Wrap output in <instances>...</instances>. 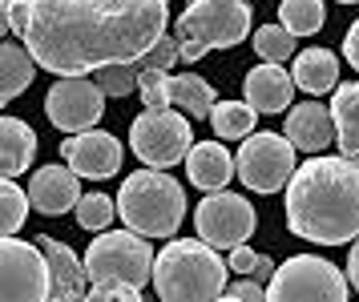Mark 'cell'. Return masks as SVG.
Returning <instances> with one entry per match:
<instances>
[{"mask_svg": "<svg viewBox=\"0 0 359 302\" xmlns=\"http://www.w3.org/2000/svg\"><path fill=\"white\" fill-rule=\"evenodd\" d=\"M165 0H13V29L41 69L85 77L165 36Z\"/></svg>", "mask_w": 359, "mask_h": 302, "instance_id": "obj_1", "label": "cell"}, {"mask_svg": "<svg viewBox=\"0 0 359 302\" xmlns=\"http://www.w3.org/2000/svg\"><path fill=\"white\" fill-rule=\"evenodd\" d=\"M287 226L294 238L343 246L359 238V158L311 153L287 181Z\"/></svg>", "mask_w": 359, "mask_h": 302, "instance_id": "obj_2", "label": "cell"}, {"mask_svg": "<svg viewBox=\"0 0 359 302\" xmlns=\"http://www.w3.org/2000/svg\"><path fill=\"white\" fill-rule=\"evenodd\" d=\"M230 266L218 258L210 242L174 238L154 258V290L165 302H206L226 290Z\"/></svg>", "mask_w": 359, "mask_h": 302, "instance_id": "obj_3", "label": "cell"}, {"mask_svg": "<svg viewBox=\"0 0 359 302\" xmlns=\"http://www.w3.org/2000/svg\"><path fill=\"white\" fill-rule=\"evenodd\" d=\"M117 214L121 222L137 230L142 238H174L186 218V193L178 177L162 170H137L117 190Z\"/></svg>", "mask_w": 359, "mask_h": 302, "instance_id": "obj_4", "label": "cell"}, {"mask_svg": "<svg viewBox=\"0 0 359 302\" xmlns=\"http://www.w3.org/2000/svg\"><path fill=\"white\" fill-rule=\"evenodd\" d=\"M178 57L202 61L210 48H234L250 32V4L246 0H190L178 16Z\"/></svg>", "mask_w": 359, "mask_h": 302, "instance_id": "obj_5", "label": "cell"}, {"mask_svg": "<svg viewBox=\"0 0 359 302\" xmlns=\"http://www.w3.org/2000/svg\"><path fill=\"white\" fill-rule=\"evenodd\" d=\"M85 274L89 282H133L146 287L154 278V254L149 242L137 230H97V238L85 250Z\"/></svg>", "mask_w": 359, "mask_h": 302, "instance_id": "obj_6", "label": "cell"}, {"mask_svg": "<svg viewBox=\"0 0 359 302\" xmlns=\"http://www.w3.org/2000/svg\"><path fill=\"white\" fill-rule=\"evenodd\" d=\"M347 278L339 266H331L327 258L315 254H294L283 266H275V274L266 278V298L275 302H343L347 298Z\"/></svg>", "mask_w": 359, "mask_h": 302, "instance_id": "obj_7", "label": "cell"}, {"mask_svg": "<svg viewBox=\"0 0 359 302\" xmlns=\"http://www.w3.org/2000/svg\"><path fill=\"white\" fill-rule=\"evenodd\" d=\"M130 145H133V153L142 158V165H149V170L182 165L186 153H190V145H194L190 117H182L174 109H146L142 117H133Z\"/></svg>", "mask_w": 359, "mask_h": 302, "instance_id": "obj_8", "label": "cell"}, {"mask_svg": "<svg viewBox=\"0 0 359 302\" xmlns=\"http://www.w3.org/2000/svg\"><path fill=\"white\" fill-rule=\"evenodd\" d=\"M294 174V145L283 133H246L243 149L234 158V177H243L246 190L278 193Z\"/></svg>", "mask_w": 359, "mask_h": 302, "instance_id": "obj_9", "label": "cell"}, {"mask_svg": "<svg viewBox=\"0 0 359 302\" xmlns=\"http://www.w3.org/2000/svg\"><path fill=\"white\" fill-rule=\"evenodd\" d=\"M194 226H198V238L210 242L214 250H234V246H243L255 234L259 214H255V206L243 193L210 190L194 210Z\"/></svg>", "mask_w": 359, "mask_h": 302, "instance_id": "obj_10", "label": "cell"}, {"mask_svg": "<svg viewBox=\"0 0 359 302\" xmlns=\"http://www.w3.org/2000/svg\"><path fill=\"white\" fill-rule=\"evenodd\" d=\"M0 298H49V258L41 246L0 234Z\"/></svg>", "mask_w": 359, "mask_h": 302, "instance_id": "obj_11", "label": "cell"}, {"mask_svg": "<svg viewBox=\"0 0 359 302\" xmlns=\"http://www.w3.org/2000/svg\"><path fill=\"white\" fill-rule=\"evenodd\" d=\"M45 113L61 133L93 129L105 117V89L89 77H61L45 97Z\"/></svg>", "mask_w": 359, "mask_h": 302, "instance_id": "obj_12", "label": "cell"}, {"mask_svg": "<svg viewBox=\"0 0 359 302\" xmlns=\"http://www.w3.org/2000/svg\"><path fill=\"white\" fill-rule=\"evenodd\" d=\"M61 158H65V165L77 177L105 181V177H114L121 170L126 149L105 129H81V133H69V142H61Z\"/></svg>", "mask_w": 359, "mask_h": 302, "instance_id": "obj_13", "label": "cell"}, {"mask_svg": "<svg viewBox=\"0 0 359 302\" xmlns=\"http://www.w3.org/2000/svg\"><path fill=\"white\" fill-rule=\"evenodd\" d=\"M29 202H33V210L49 214V218H61L69 210H77V202H81L77 174L69 165H41L29 181Z\"/></svg>", "mask_w": 359, "mask_h": 302, "instance_id": "obj_14", "label": "cell"}, {"mask_svg": "<svg viewBox=\"0 0 359 302\" xmlns=\"http://www.w3.org/2000/svg\"><path fill=\"white\" fill-rule=\"evenodd\" d=\"M243 93H246V105L255 113H283V109H291L294 77L283 64L262 61L259 69H250L243 77Z\"/></svg>", "mask_w": 359, "mask_h": 302, "instance_id": "obj_15", "label": "cell"}, {"mask_svg": "<svg viewBox=\"0 0 359 302\" xmlns=\"http://www.w3.org/2000/svg\"><path fill=\"white\" fill-rule=\"evenodd\" d=\"M283 133H287L291 145L294 149H303L307 158L311 153H323L327 145H335V121H331V109L311 97V101H303V105H294V109L287 113Z\"/></svg>", "mask_w": 359, "mask_h": 302, "instance_id": "obj_16", "label": "cell"}, {"mask_svg": "<svg viewBox=\"0 0 359 302\" xmlns=\"http://www.w3.org/2000/svg\"><path fill=\"white\" fill-rule=\"evenodd\" d=\"M36 246L49 258V298H89V274L81 258L49 234H41Z\"/></svg>", "mask_w": 359, "mask_h": 302, "instance_id": "obj_17", "label": "cell"}, {"mask_svg": "<svg viewBox=\"0 0 359 302\" xmlns=\"http://www.w3.org/2000/svg\"><path fill=\"white\" fill-rule=\"evenodd\" d=\"M186 174L194 181L198 190H226V181L234 177V158L226 153V145L218 142H202V145H190L186 153Z\"/></svg>", "mask_w": 359, "mask_h": 302, "instance_id": "obj_18", "label": "cell"}, {"mask_svg": "<svg viewBox=\"0 0 359 302\" xmlns=\"http://www.w3.org/2000/svg\"><path fill=\"white\" fill-rule=\"evenodd\" d=\"M331 121H335V145L343 158H359V81L331 89Z\"/></svg>", "mask_w": 359, "mask_h": 302, "instance_id": "obj_19", "label": "cell"}, {"mask_svg": "<svg viewBox=\"0 0 359 302\" xmlns=\"http://www.w3.org/2000/svg\"><path fill=\"white\" fill-rule=\"evenodd\" d=\"M36 158V133L17 117H0V174L17 177L25 174Z\"/></svg>", "mask_w": 359, "mask_h": 302, "instance_id": "obj_20", "label": "cell"}, {"mask_svg": "<svg viewBox=\"0 0 359 302\" xmlns=\"http://www.w3.org/2000/svg\"><path fill=\"white\" fill-rule=\"evenodd\" d=\"M291 77H294V89H303L307 97L331 93V89H335V77H339V61H335V53H327V48H307V53L294 57Z\"/></svg>", "mask_w": 359, "mask_h": 302, "instance_id": "obj_21", "label": "cell"}, {"mask_svg": "<svg viewBox=\"0 0 359 302\" xmlns=\"http://www.w3.org/2000/svg\"><path fill=\"white\" fill-rule=\"evenodd\" d=\"M36 77V61L25 45H0V109L20 97Z\"/></svg>", "mask_w": 359, "mask_h": 302, "instance_id": "obj_22", "label": "cell"}, {"mask_svg": "<svg viewBox=\"0 0 359 302\" xmlns=\"http://www.w3.org/2000/svg\"><path fill=\"white\" fill-rule=\"evenodd\" d=\"M170 105L186 109V117H210L214 109V85L198 73L170 77Z\"/></svg>", "mask_w": 359, "mask_h": 302, "instance_id": "obj_23", "label": "cell"}, {"mask_svg": "<svg viewBox=\"0 0 359 302\" xmlns=\"http://www.w3.org/2000/svg\"><path fill=\"white\" fill-rule=\"evenodd\" d=\"M255 117H259V113L250 109L246 101H214L210 125H214V133H218V137L234 142V137H246V133H255Z\"/></svg>", "mask_w": 359, "mask_h": 302, "instance_id": "obj_24", "label": "cell"}, {"mask_svg": "<svg viewBox=\"0 0 359 302\" xmlns=\"http://www.w3.org/2000/svg\"><path fill=\"white\" fill-rule=\"evenodd\" d=\"M278 20L294 36H311V32L323 29V20H327L323 0H283L278 4Z\"/></svg>", "mask_w": 359, "mask_h": 302, "instance_id": "obj_25", "label": "cell"}, {"mask_svg": "<svg viewBox=\"0 0 359 302\" xmlns=\"http://www.w3.org/2000/svg\"><path fill=\"white\" fill-rule=\"evenodd\" d=\"M29 193H20V186L13 177L0 174V234H17L25 218H29Z\"/></svg>", "mask_w": 359, "mask_h": 302, "instance_id": "obj_26", "label": "cell"}, {"mask_svg": "<svg viewBox=\"0 0 359 302\" xmlns=\"http://www.w3.org/2000/svg\"><path fill=\"white\" fill-rule=\"evenodd\" d=\"M255 53H259L262 61H291L294 57V32H287L283 25H262L259 32H255Z\"/></svg>", "mask_w": 359, "mask_h": 302, "instance_id": "obj_27", "label": "cell"}, {"mask_svg": "<svg viewBox=\"0 0 359 302\" xmlns=\"http://www.w3.org/2000/svg\"><path fill=\"white\" fill-rule=\"evenodd\" d=\"M117 214V202L109 198V193H85L81 202H77V222H81V230H109V222H114Z\"/></svg>", "mask_w": 359, "mask_h": 302, "instance_id": "obj_28", "label": "cell"}, {"mask_svg": "<svg viewBox=\"0 0 359 302\" xmlns=\"http://www.w3.org/2000/svg\"><path fill=\"white\" fill-rule=\"evenodd\" d=\"M137 93L146 109H170V69H142Z\"/></svg>", "mask_w": 359, "mask_h": 302, "instance_id": "obj_29", "label": "cell"}, {"mask_svg": "<svg viewBox=\"0 0 359 302\" xmlns=\"http://www.w3.org/2000/svg\"><path fill=\"white\" fill-rule=\"evenodd\" d=\"M89 298H121V302H137L142 298V287H133V282H93L89 287Z\"/></svg>", "mask_w": 359, "mask_h": 302, "instance_id": "obj_30", "label": "cell"}, {"mask_svg": "<svg viewBox=\"0 0 359 302\" xmlns=\"http://www.w3.org/2000/svg\"><path fill=\"white\" fill-rule=\"evenodd\" d=\"M222 294H226V298H250V302H259V298H266V282H259L255 274H243V282L226 287Z\"/></svg>", "mask_w": 359, "mask_h": 302, "instance_id": "obj_31", "label": "cell"}, {"mask_svg": "<svg viewBox=\"0 0 359 302\" xmlns=\"http://www.w3.org/2000/svg\"><path fill=\"white\" fill-rule=\"evenodd\" d=\"M255 262H259V254H255V250L243 242V246H234V250H230V262H226V266H230L234 274H255Z\"/></svg>", "mask_w": 359, "mask_h": 302, "instance_id": "obj_32", "label": "cell"}, {"mask_svg": "<svg viewBox=\"0 0 359 302\" xmlns=\"http://www.w3.org/2000/svg\"><path fill=\"white\" fill-rule=\"evenodd\" d=\"M343 61L359 73V20L347 29V36H343Z\"/></svg>", "mask_w": 359, "mask_h": 302, "instance_id": "obj_33", "label": "cell"}, {"mask_svg": "<svg viewBox=\"0 0 359 302\" xmlns=\"http://www.w3.org/2000/svg\"><path fill=\"white\" fill-rule=\"evenodd\" d=\"M347 282L359 290V238H355V246H351V258H347Z\"/></svg>", "mask_w": 359, "mask_h": 302, "instance_id": "obj_34", "label": "cell"}, {"mask_svg": "<svg viewBox=\"0 0 359 302\" xmlns=\"http://www.w3.org/2000/svg\"><path fill=\"white\" fill-rule=\"evenodd\" d=\"M13 29V0H0V36Z\"/></svg>", "mask_w": 359, "mask_h": 302, "instance_id": "obj_35", "label": "cell"}, {"mask_svg": "<svg viewBox=\"0 0 359 302\" xmlns=\"http://www.w3.org/2000/svg\"><path fill=\"white\" fill-rule=\"evenodd\" d=\"M271 274H275V262H271V258H262V254H259V262H255V278H259V282H266Z\"/></svg>", "mask_w": 359, "mask_h": 302, "instance_id": "obj_36", "label": "cell"}, {"mask_svg": "<svg viewBox=\"0 0 359 302\" xmlns=\"http://www.w3.org/2000/svg\"><path fill=\"white\" fill-rule=\"evenodd\" d=\"M339 4H359V0H339Z\"/></svg>", "mask_w": 359, "mask_h": 302, "instance_id": "obj_37", "label": "cell"}]
</instances>
